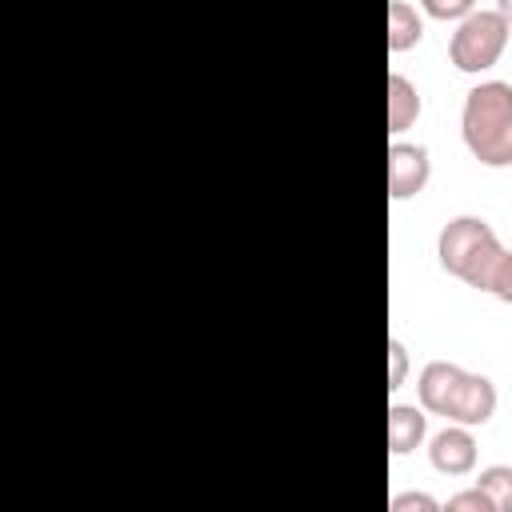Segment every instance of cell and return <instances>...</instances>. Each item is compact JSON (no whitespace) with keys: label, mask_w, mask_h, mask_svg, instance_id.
<instances>
[{"label":"cell","mask_w":512,"mask_h":512,"mask_svg":"<svg viewBox=\"0 0 512 512\" xmlns=\"http://www.w3.org/2000/svg\"><path fill=\"white\" fill-rule=\"evenodd\" d=\"M448 512H496L492 508V500L484 496V488H464V492H456V496H448V504H444Z\"/></svg>","instance_id":"cell-15"},{"label":"cell","mask_w":512,"mask_h":512,"mask_svg":"<svg viewBox=\"0 0 512 512\" xmlns=\"http://www.w3.org/2000/svg\"><path fill=\"white\" fill-rule=\"evenodd\" d=\"M428 176H432V160L424 144H408V140L388 144V196L392 200H412L416 192H424Z\"/></svg>","instance_id":"cell-5"},{"label":"cell","mask_w":512,"mask_h":512,"mask_svg":"<svg viewBox=\"0 0 512 512\" xmlns=\"http://www.w3.org/2000/svg\"><path fill=\"white\" fill-rule=\"evenodd\" d=\"M500 240L492 232L488 220L480 216H452L440 236H436V256H440V268L456 280H464L468 288H480L484 272L492 268V260L500 256Z\"/></svg>","instance_id":"cell-2"},{"label":"cell","mask_w":512,"mask_h":512,"mask_svg":"<svg viewBox=\"0 0 512 512\" xmlns=\"http://www.w3.org/2000/svg\"><path fill=\"white\" fill-rule=\"evenodd\" d=\"M428 436V412L416 404H392L388 408V452L392 456H408L424 444Z\"/></svg>","instance_id":"cell-7"},{"label":"cell","mask_w":512,"mask_h":512,"mask_svg":"<svg viewBox=\"0 0 512 512\" xmlns=\"http://www.w3.org/2000/svg\"><path fill=\"white\" fill-rule=\"evenodd\" d=\"M476 488H484V496L492 500L496 512H512V464H488V468H480Z\"/></svg>","instance_id":"cell-11"},{"label":"cell","mask_w":512,"mask_h":512,"mask_svg":"<svg viewBox=\"0 0 512 512\" xmlns=\"http://www.w3.org/2000/svg\"><path fill=\"white\" fill-rule=\"evenodd\" d=\"M424 40V16L408 0H388V48L408 52Z\"/></svg>","instance_id":"cell-10"},{"label":"cell","mask_w":512,"mask_h":512,"mask_svg":"<svg viewBox=\"0 0 512 512\" xmlns=\"http://www.w3.org/2000/svg\"><path fill=\"white\" fill-rule=\"evenodd\" d=\"M428 460L444 476H468L476 468V436H472V428L448 424L444 432H436L432 444H428Z\"/></svg>","instance_id":"cell-6"},{"label":"cell","mask_w":512,"mask_h":512,"mask_svg":"<svg viewBox=\"0 0 512 512\" xmlns=\"http://www.w3.org/2000/svg\"><path fill=\"white\" fill-rule=\"evenodd\" d=\"M420 8L432 20H464L468 12H476V0H420Z\"/></svg>","instance_id":"cell-13"},{"label":"cell","mask_w":512,"mask_h":512,"mask_svg":"<svg viewBox=\"0 0 512 512\" xmlns=\"http://www.w3.org/2000/svg\"><path fill=\"white\" fill-rule=\"evenodd\" d=\"M388 508L392 512H440V500L428 492H396Z\"/></svg>","instance_id":"cell-16"},{"label":"cell","mask_w":512,"mask_h":512,"mask_svg":"<svg viewBox=\"0 0 512 512\" xmlns=\"http://www.w3.org/2000/svg\"><path fill=\"white\" fill-rule=\"evenodd\" d=\"M480 292H492L496 300L512 304V252H508V248H500V256H496V260H492V268L484 272Z\"/></svg>","instance_id":"cell-12"},{"label":"cell","mask_w":512,"mask_h":512,"mask_svg":"<svg viewBox=\"0 0 512 512\" xmlns=\"http://www.w3.org/2000/svg\"><path fill=\"white\" fill-rule=\"evenodd\" d=\"M420 92H416V84L404 76V72H388V132L396 136V132H404V128H412L416 124V116H420Z\"/></svg>","instance_id":"cell-9"},{"label":"cell","mask_w":512,"mask_h":512,"mask_svg":"<svg viewBox=\"0 0 512 512\" xmlns=\"http://www.w3.org/2000/svg\"><path fill=\"white\" fill-rule=\"evenodd\" d=\"M508 36H512V24L496 8L492 12H484V8L480 12H468L456 24L452 40H448V60L456 64V72H468V76L488 72L504 56Z\"/></svg>","instance_id":"cell-3"},{"label":"cell","mask_w":512,"mask_h":512,"mask_svg":"<svg viewBox=\"0 0 512 512\" xmlns=\"http://www.w3.org/2000/svg\"><path fill=\"white\" fill-rule=\"evenodd\" d=\"M460 364H448V360H428L424 364V372H420V380H416V392H420V408L424 412H432V416H440L444 412V404H448V396H452V388H456V380H460Z\"/></svg>","instance_id":"cell-8"},{"label":"cell","mask_w":512,"mask_h":512,"mask_svg":"<svg viewBox=\"0 0 512 512\" xmlns=\"http://www.w3.org/2000/svg\"><path fill=\"white\" fill-rule=\"evenodd\" d=\"M460 132L468 152L484 168H508L512 164V84L480 80L464 96Z\"/></svg>","instance_id":"cell-1"},{"label":"cell","mask_w":512,"mask_h":512,"mask_svg":"<svg viewBox=\"0 0 512 512\" xmlns=\"http://www.w3.org/2000/svg\"><path fill=\"white\" fill-rule=\"evenodd\" d=\"M496 12H500L508 24H512V0H496Z\"/></svg>","instance_id":"cell-17"},{"label":"cell","mask_w":512,"mask_h":512,"mask_svg":"<svg viewBox=\"0 0 512 512\" xmlns=\"http://www.w3.org/2000/svg\"><path fill=\"white\" fill-rule=\"evenodd\" d=\"M404 376H408V348H404V340H388V392H396L400 384H404Z\"/></svg>","instance_id":"cell-14"},{"label":"cell","mask_w":512,"mask_h":512,"mask_svg":"<svg viewBox=\"0 0 512 512\" xmlns=\"http://www.w3.org/2000/svg\"><path fill=\"white\" fill-rule=\"evenodd\" d=\"M492 412H496V384L480 372H460L440 416L452 424H464V428H480L492 420Z\"/></svg>","instance_id":"cell-4"}]
</instances>
